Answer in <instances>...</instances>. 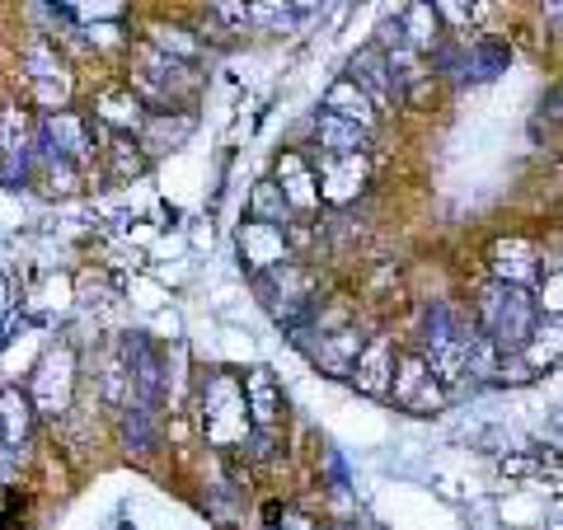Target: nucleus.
I'll return each instance as SVG.
<instances>
[{
    "label": "nucleus",
    "instance_id": "obj_15",
    "mask_svg": "<svg viewBox=\"0 0 563 530\" xmlns=\"http://www.w3.org/2000/svg\"><path fill=\"white\" fill-rule=\"evenodd\" d=\"M395 343L385 339V333H376V339H366V347H362V357L352 362V385H357L362 395H385L390 390V376H395Z\"/></svg>",
    "mask_w": 563,
    "mask_h": 530
},
{
    "label": "nucleus",
    "instance_id": "obj_28",
    "mask_svg": "<svg viewBox=\"0 0 563 530\" xmlns=\"http://www.w3.org/2000/svg\"><path fill=\"white\" fill-rule=\"evenodd\" d=\"M122 530H128V526H122Z\"/></svg>",
    "mask_w": 563,
    "mask_h": 530
},
{
    "label": "nucleus",
    "instance_id": "obj_12",
    "mask_svg": "<svg viewBox=\"0 0 563 530\" xmlns=\"http://www.w3.org/2000/svg\"><path fill=\"white\" fill-rule=\"evenodd\" d=\"M343 80L357 85V90L376 103V113H380V109H395V99H404L399 85H395V70H390V62H385L380 47H362L357 57L347 62V76H343Z\"/></svg>",
    "mask_w": 563,
    "mask_h": 530
},
{
    "label": "nucleus",
    "instance_id": "obj_14",
    "mask_svg": "<svg viewBox=\"0 0 563 530\" xmlns=\"http://www.w3.org/2000/svg\"><path fill=\"white\" fill-rule=\"evenodd\" d=\"M240 390H244V409H250V428L277 437V428H282V395H277L273 371L268 366H254L250 380H244Z\"/></svg>",
    "mask_w": 563,
    "mask_h": 530
},
{
    "label": "nucleus",
    "instance_id": "obj_5",
    "mask_svg": "<svg viewBox=\"0 0 563 530\" xmlns=\"http://www.w3.org/2000/svg\"><path fill=\"white\" fill-rule=\"evenodd\" d=\"M76 347H47L38 366H33V376L24 385V395L33 404V413H66L70 409V395H76Z\"/></svg>",
    "mask_w": 563,
    "mask_h": 530
},
{
    "label": "nucleus",
    "instance_id": "obj_25",
    "mask_svg": "<svg viewBox=\"0 0 563 530\" xmlns=\"http://www.w3.org/2000/svg\"><path fill=\"white\" fill-rule=\"evenodd\" d=\"M122 437L132 441V451H151L155 437H161V422H155V409H141V404H128L122 409Z\"/></svg>",
    "mask_w": 563,
    "mask_h": 530
},
{
    "label": "nucleus",
    "instance_id": "obj_18",
    "mask_svg": "<svg viewBox=\"0 0 563 530\" xmlns=\"http://www.w3.org/2000/svg\"><path fill=\"white\" fill-rule=\"evenodd\" d=\"M320 113H333V118H343V122H357V128H366V132H376V118H380L376 103L366 99L352 80H333V85H329Z\"/></svg>",
    "mask_w": 563,
    "mask_h": 530
},
{
    "label": "nucleus",
    "instance_id": "obj_8",
    "mask_svg": "<svg viewBox=\"0 0 563 530\" xmlns=\"http://www.w3.org/2000/svg\"><path fill=\"white\" fill-rule=\"evenodd\" d=\"M33 146H38L43 155H57V161L85 169V165L95 161L99 132H95V122H90V118H80V113L62 109V113H47V118L38 122V141H33Z\"/></svg>",
    "mask_w": 563,
    "mask_h": 530
},
{
    "label": "nucleus",
    "instance_id": "obj_1",
    "mask_svg": "<svg viewBox=\"0 0 563 530\" xmlns=\"http://www.w3.org/2000/svg\"><path fill=\"white\" fill-rule=\"evenodd\" d=\"M128 90L146 103V113H188V103L202 90V70L165 57V52H155L151 43H141L136 57H132Z\"/></svg>",
    "mask_w": 563,
    "mask_h": 530
},
{
    "label": "nucleus",
    "instance_id": "obj_21",
    "mask_svg": "<svg viewBox=\"0 0 563 530\" xmlns=\"http://www.w3.org/2000/svg\"><path fill=\"white\" fill-rule=\"evenodd\" d=\"M151 47L165 52V57H174V62H188V66H198V57H202V38L184 24H155Z\"/></svg>",
    "mask_w": 563,
    "mask_h": 530
},
{
    "label": "nucleus",
    "instance_id": "obj_16",
    "mask_svg": "<svg viewBox=\"0 0 563 530\" xmlns=\"http://www.w3.org/2000/svg\"><path fill=\"white\" fill-rule=\"evenodd\" d=\"M33 422H38V413H33L24 385H5V390H0V451L20 455L33 437Z\"/></svg>",
    "mask_w": 563,
    "mask_h": 530
},
{
    "label": "nucleus",
    "instance_id": "obj_27",
    "mask_svg": "<svg viewBox=\"0 0 563 530\" xmlns=\"http://www.w3.org/2000/svg\"><path fill=\"white\" fill-rule=\"evenodd\" d=\"M437 10V20H442V29H461V24H479L484 20V10L488 5H455V0H442V5H432Z\"/></svg>",
    "mask_w": 563,
    "mask_h": 530
},
{
    "label": "nucleus",
    "instance_id": "obj_22",
    "mask_svg": "<svg viewBox=\"0 0 563 530\" xmlns=\"http://www.w3.org/2000/svg\"><path fill=\"white\" fill-rule=\"evenodd\" d=\"M250 221H258V225H282V231H287L296 217L287 211V202H282V192H277L268 179H263V184H254V192H250Z\"/></svg>",
    "mask_w": 563,
    "mask_h": 530
},
{
    "label": "nucleus",
    "instance_id": "obj_11",
    "mask_svg": "<svg viewBox=\"0 0 563 530\" xmlns=\"http://www.w3.org/2000/svg\"><path fill=\"white\" fill-rule=\"evenodd\" d=\"M240 258L244 268L254 277L282 268V263H291V231H282V225H258V221H244L240 225Z\"/></svg>",
    "mask_w": 563,
    "mask_h": 530
},
{
    "label": "nucleus",
    "instance_id": "obj_6",
    "mask_svg": "<svg viewBox=\"0 0 563 530\" xmlns=\"http://www.w3.org/2000/svg\"><path fill=\"white\" fill-rule=\"evenodd\" d=\"M385 395H390L399 409H409V413H437V409H446L451 404V390L437 380V371L428 366V357H422L418 347L395 357V376H390V390Z\"/></svg>",
    "mask_w": 563,
    "mask_h": 530
},
{
    "label": "nucleus",
    "instance_id": "obj_29",
    "mask_svg": "<svg viewBox=\"0 0 563 530\" xmlns=\"http://www.w3.org/2000/svg\"><path fill=\"white\" fill-rule=\"evenodd\" d=\"M0 165H5V161H0Z\"/></svg>",
    "mask_w": 563,
    "mask_h": 530
},
{
    "label": "nucleus",
    "instance_id": "obj_23",
    "mask_svg": "<svg viewBox=\"0 0 563 530\" xmlns=\"http://www.w3.org/2000/svg\"><path fill=\"white\" fill-rule=\"evenodd\" d=\"M24 70H29V85L33 80H62V76H70L66 62H62V52H57V43H47V38H38V43L24 52Z\"/></svg>",
    "mask_w": 563,
    "mask_h": 530
},
{
    "label": "nucleus",
    "instance_id": "obj_19",
    "mask_svg": "<svg viewBox=\"0 0 563 530\" xmlns=\"http://www.w3.org/2000/svg\"><path fill=\"white\" fill-rule=\"evenodd\" d=\"M314 141H320V155H366L372 132L357 128V122L333 118V113H320L314 118Z\"/></svg>",
    "mask_w": 563,
    "mask_h": 530
},
{
    "label": "nucleus",
    "instance_id": "obj_20",
    "mask_svg": "<svg viewBox=\"0 0 563 530\" xmlns=\"http://www.w3.org/2000/svg\"><path fill=\"white\" fill-rule=\"evenodd\" d=\"M33 141H38V128H33L14 103H5V109H0V161L5 165H29L33 161Z\"/></svg>",
    "mask_w": 563,
    "mask_h": 530
},
{
    "label": "nucleus",
    "instance_id": "obj_3",
    "mask_svg": "<svg viewBox=\"0 0 563 530\" xmlns=\"http://www.w3.org/2000/svg\"><path fill=\"white\" fill-rule=\"evenodd\" d=\"M198 413H202V437L217 451H244V441L254 437L250 409H244V390H240L235 376H225V371H211L202 380Z\"/></svg>",
    "mask_w": 563,
    "mask_h": 530
},
{
    "label": "nucleus",
    "instance_id": "obj_7",
    "mask_svg": "<svg viewBox=\"0 0 563 530\" xmlns=\"http://www.w3.org/2000/svg\"><path fill=\"white\" fill-rule=\"evenodd\" d=\"M310 174H314V188H320V207L343 211L372 184V161L366 155H314Z\"/></svg>",
    "mask_w": 563,
    "mask_h": 530
},
{
    "label": "nucleus",
    "instance_id": "obj_9",
    "mask_svg": "<svg viewBox=\"0 0 563 530\" xmlns=\"http://www.w3.org/2000/svg\"><path fill=\"white\" fill-rule=\"evenodd\" d=\"M488 268H493V281H503V287L531 291L540 281L544 254H540V244L526 235H498L488 244Z\"/></svg>",
    "mask_w": 563,
    "mask_h": 530
},
{
    "label": "nucleus",
    "instance_id": "obj_13",
    "mask_svg": "<svg viewBox=\"0 0 563 530\" xmlns=\"http://www.w3.org/2000/svg\"><path fill=\"white\" fill-rule=\"evenodd\" d=\"M146 103H141L128 85H109V90L95 95V128H109L113 136H141V128H146Z\"/></svg>",
    "mask_w": 563,
    "mask_h": 530
},
{
    "label": "nucleus",
    "instance_id": "obj_24",
    "mask_svg": "<svg viewBox=\"0 0 563 530\" xmlns=\"http://www.w3.org/2000/svg\"><path fill=\"white\" fill-rule=\"evenodd\" d=\"M146 169H151V161L141 155V146L132 136H113L109 141V174L113 179H141Z\"/></svg>",
    "mask_w": 563,
    "mask_h": 530
},
{
    "label": "nucleus",
    "instance_id": "obj_2",
    "mask_svg": "<svg viewBox=\"0 0 563 530\" xmlns=\"http://www.w3.org/2000/svg\"><path fill=\"white\" fill-rule=\"evenodd\" d=\"M536 324H540V310H536L531 291L488 281V287H479V296H474V329L498 352H521L526 339L536 333Z\"/></svg>",
    "mask_w": 563,
    "mask_h": 530
},
{
    "label": "nucleus",
    "instance_id": "obj_26",
    "mask_svg": "<svg viewBox=\"0 0 563 530\" xmlns=\"http://www.w3.org/2000/svg\"><path fill=\"white\" fill-rule=\"evenodd\" d=\"M103 399L109 404H118V409H128L132 404V371H128V362H122V352H113L109 362H103Z\"/></svg>",
    "mask_w": 563,
    "mask_h": 530
},
{
    "label": "nucleus",
    "instance_id": "obj_10",
    "mask_svg": "<svg viewBox=\"0 0 563 530\" xmlns=\"http://www.w3.org/2000/svg\"><path fill=\"white\" fill-rule=\"evenodd\" d=\"M277 192H282V202H287L291 217H314L320 211V188H314V174H310V161L306 155H277V165H273V179H268Z\"/></svg>",
    "mask_w": 563,
    "mask_h": 530
},
{
    "label": "nucleus",
    "instance_id": "obj_17",
    "mask_svg": "<svg viewBox=\"0 0 563 530\" xmlns=\"http://www.w3.org/2000/svg\"><path fill=\"white\" fill-rule=\"evenodd\" d=\"M188 136H192V113H151L136 136V146L151 161V155H161V151H179Z\"/></svg>",
    "mask_w": 563,
    "mask_h": 530
},
{
    "label": "nucleus",
    "instance_id": "obj_4",
    "mask_svg": "<svg viewBox=\"0 0 563 530\" xmlns=\"http://www.w3.org/2000/svg\"><path fill=\"white\" fill-rule=\"evenodd\" d=\"M254 287L263 296V306L277 314L282 329L296 324V320H306V314L314 310V300H320V281H314V273L296 268V263H282V268L254 277Z\"/></svg>",
    "mask_w": 563,
    "mask_h": 530
}]
</instances>
